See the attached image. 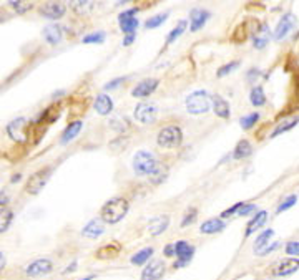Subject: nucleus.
Masks as SVG:
<instances>
[{
	"mask_svg": "<svg viewBox=\"0 0 299 280\" xmlns=\"http://www.w3.org/2000/svg\"><path fill=\"white\" fill-rule=\"evenodd\" d=\"M278 246H280V244H278V242H274V244H272V246H264V247L258 249L256 254H258V256H266V254H270V252L274 251V249H276Z\"/></svg>",
	"mask_w": 299,
	"mask_h": 280,
	"instance_id": "obj_48",
	"label": "nucleus"
},
{
	"mask_svg": "<svg viewBox=\"0 0 299 280\" xmlns=\"http://www.w3.org/2000/svg\"><path fill=\"white\" fill-rule=\"evenodd\" d=\"M72 8L75 10L76 13H86L94 8V2L90 0H78V2H72Z\"/></svg>",
	"mask_w": 299,
	"mask_h": 280,
	"instance_id": "obj_35",
	"label": "nucleus"
},
{
	"mask_svg": "<svg viewBox=\"0 0 299 280\" xmlns=\"http://www.w3.org/2000/svg\"><path fill=\"white\" fill-rule=\"evenodd\" d=\"M252 41H254V48H264L268 45V41H270V28H268L266 23L260 25V27L256 28L254 35H252Z\"/></svg>",
	"mask_w": 299,
	"mask_h": 280,
	"instance_id": "obj_22",
	"label": "nucleus"
},
{
	"mask_svg": "<svg viewBox=\"0 0 299 280\" xmlns=\"http://www.w3.org/2000/svg\"><path fill=\"white\" fill-rule=\"evenodd\" d=\"M94 277H95V276H88V277H85V279H82V280H92Z\"/></svg>",
	"mask_w": 299,
	"mask_h": 280,
	"instance_id": "obj_55",
	"label": "nucleus"
},
{
	"mask_svg": "<svg viewBox=\"0 0 299 280\" xmlns=\"http://www.w3.org/2000/svg\"><path fill=\"white\" fill-rule=\"evenodd\" d=\"M103 232H105V224H103V221L102 219H94L84 227L82 236L88 237V239H96V237H100Z\"/></svg>",
	"mask_w": 299,
	"mask_h": 280,
	"instance_id": "obj_19",
	"label": "nucleus"
},
{
	"mask_svg": "<svg viewBox=\"0 0 299 280\" xmlns=\"http://www.w3.org/2000/svg\"><path fill=\"white\" fill-rule=\"evenodd\" d=\"M153 247H146V249H142V251H138L135 256L132 257V264L133 266H143V264H146L150 261V257L153 256Z\"/></svg>",
	"mask_w": 299,
	"mask_h": 280,
	"instance_id": "obj_30",
	"label": "nucleus"
},
{
	"mask_svg": "<svg viewBox=\"0 0 299 280\" xmlns=\"http://www.w3.org/2000/svg\"><path fill=\"white\" fill-rule=\"evenodd\" d=\"M62 37H64V30L58 25H47L44 28V38L48 41L50 45H56L62 41Z\"/></svg>",
	"mask_w": 299,
	"mask_h": 280,
	"instance_id": "obj_24",
	"label": "nucleus"
},
{
	"mask_svg": "<svg viewBox=\"0 0 299 280\" xmlns=\"http://www.w3.org/2000/svg\"><path fill=\"white\" fill-rule=\"evenodd\" d=\"M7 134L15 143H25L28 139V121L25 118H15L7 124Z\"/></svg>",
	"mask_w": 299,
	"mask_h": 280,
	"instance_id": "obj_6",
	"label": "nucleus"
},
{
	"mask_svg": "<svg viewBox=\"0 0 299 280\" xmlns=\"http://www.w3.org/2000/svg\"><path fill=\"white\" fill-rule=\"evenodd\" d=\"M246 38H248V23L240 25V27L234 30V33L231 35V40L236 41V43H243Z\"/></svg>",
	"mask_w": 299,
	"mask_h": 280,
	"instance_id": "obj_34",
	"label": "nucleus"
},
{
	"mask_svg": "<svg viewBox=\"0 0 299 280\" xmlns=\"http://www.w3.org/2000/svg\"><path fill=\"white\" fill-rule=\"evenodd\" d=\"M5 264H7V259H5V256L2 252H0V271H4L5 269Z\"/></svg>",
	"mask_w": 299,
	"mask_h": 280,
	"instance_id": "obj_52",
	"label": "nucleus"
},
{
	"mask_svg": "<svg viewBox=\"0 0 299 280\" xmlns=\"http://www.w3.org/2000/svg\"><path fill=\"white\" fill-rule=\"evenodd\" d=\"M251 153H252L251 143L248 141V139H241V141L236 144L233 156H234V159H244V158H248Z\"/></svg>",
	"mask_w": 299,
	"mask_h": 280,
	"instance_id": "obj_28",
	"label": "nucleus"
},
{
	"mask_svg": "<svg viewBox=\"0 0 299 280\" xmlns=\"http://www.w3.org/2000/svg\"><path fill=\"white\" fill-rule=\"evenodd\" d=\"M105 41V32H94L84 37V43H103Z\"/></svg>",
	"mask_w": 299,
	"mask_h": 280,
	"instance_id": "obj_41",
	"label": "nucleus"
},
{
	"mask_svg": "<svg viewBox=\"0 0 299 280\" xmlns=\"http://www.w3.org/2000/svg\"><path fill=\"white\" fill-rule=\"evenodd\" d=\"M298 267H299L298 257L296 259H284L282 262L278 264L274 274L278 277H286V276H291V274L298 272Z\"/></svg>",
	"mask_w": 299,
	"mask_h": 280,
	"instance_id": "obj_20",
	"label": "nucleus"
},
{
	"mask_svg": "<svg viewBox=\"0 0 299 280\" xmlns=\"http://www.w3.org/2000/svg\"><path fill=\"white\" fill-rule=\"evenodd\" d=\"M258 120H260V113H251V115L241 118V121H240L241 123V128H243V129H250V128H252L258 123Z\"/></svg>",
	"mask_w": 299,
	"mask_h": 280,
	"instance_id": "obj_39",
	"label": "nucleus"
},
{
	"mask_svg": "<svg viewBox=\"0 0 299 280\" xmlns=\"http://www.w3.org/2000/svg\"><path fill=\"white\" fill-rule=\"evenodd\" d=\"M156 141L162 148H178L183 143V131L178 126H166L158 133Z\"/></svg>",
	"mask_w": 299,
	"mask_h": 280,
	"instance_id": "obj_4",
	"label": "nucleus"
},
{
	"mask_svg": "<svg viewBox=\"0 0 299 280\" xmlns=\"http://www.w3.org/2000/svg\"><path fill=\"white\" fill-rule=\"evenodd\" d=\"M12 221H14V211L8 209V207H2L0 209V234L8 231Z\"/></svg>",
	"mask_w": 299,
	"mask_h": 280,
	"instance_id": "obj_29",
	"label": "nucleus"
},
{
	"mask_svg": "<svg viewBox=\"0 0 299 280\" xmlns=\"http://www.w3.org/2000/svg\"><path fill=\"white\" fill-rule=\"evenodd\" d=\"M250 101L252 106H262L266 103V95L264 90L261 86H254L250 93Z\"/></svg>",
	"mask_w": 299,
	"mask_h": 280,
	"instance_id": "obj_31",
	"label": "nucleus"
},
{
	"mask_svg": "<svg viewBox=\"0 0 299 280\" xmlns=\"http://www.w3.org/2000/svg\"><path fill=\"white\" fill-rule=\"evenodd\" d=\"M158 161L153 153L150 151H138L133 156V171L136 176H150L154 169L158 168Z\"/></svg>",
	"mask_w": 299,
	"mask_h": 280,
	"instance_id": "obj_2",
	"label": "nucleus"
},
{
	"mask_svg": "<svg viewBox=\"0 0 299 280\" xmlns=\"http://www.w3.org/2000/svg\"><path fill=\"white\" fill-rule=\"evenodd\" d=\"M292 25H294V18H292L291 13L284 15L280 22H278L276 28H274V40H282L286 37L288 33H290V30L292 28Z\"/></svg>",
	"mask_w": 299,
	"mask_h": 280,
	"instance_id": "obj_17",
	"label": "nucleus"
},
{
	"mask_svg": "<svg viewBox=\"0 0 299 280\" xmlns=\"http://www.w3.org/2000/svg\"><path fill=\"white\" fill-rule=\"evenodd\" d=\"M54 269V264L48 259H38V261H34L32 264H28L27 269H25V274L28 277H40V276H47Z\"/></svg>",
	"mask_w": 299,
	"mask_h": 280,
	"instance_id": "obj_10",
	"label": "nucleus"
},
{
	"mask_svg": "<svg viewBox=\"0 0 299 280\" xmlns=\"http://www.w3.org/2000/svg\"><path fill=\"white\" fill-rule=\"evenodd\" d=\"M164 256H166V257H174V247H173V244H168V246L164 247Z\"/></svg>",
	"mask_w": 299,
	"mask_h": 280,
	"instance_id": "obj_50",
	"label": "nucleus"
},
{
	"mask_svg": "<svg viewBox=\"0 0 299 280\" xmlns=\"http://www.w3.org/2000/svg\"><path fill=\"white\" fill-rule=\"evenodd\" d=\"M75 269H76V262H74V264H72V266H68V267H66V271H65V274H66V272H74V271H75Z\"/></svg>",
	"mask_w": 299,
	"mask_h": 280,
	"instance_id": "obj_53",
	"label": "nucleus"
},
{
	"mask_svg": "<svg viewBox=\"0 0 299 280\" xmlns=\"http://www.w3.org/2000/svg\"><path fill=\"white\" fill-rule=\"evenodd\" d=\"M173 247H174V256L178 259V261L174 262V269L186 266V264L193 259L194 247L192 244H188L186 241H178L176 244H173Z\"/></svg>",
	"mask_w": 299,
	"mask_h": 280,
	"instance_id": "obj_7",
	"label": "nucleus"
},
{
	"mask_svg": "<svg viewBox=\"0 0 299 280\" xmlns=\"http://www.w3.org/2000/svg\"><path fill=\"white\" fill-rule=\"evenodd\" d=\"M252 211H256V206L254 204H243L240 207V211H238V216H248L250 212Z\"/></svg>",
	"mask_w": 299,
	"mask_h": 280,
	"instance_id": "obj_47",
	"label": "nucleus"
},
{
	"mask_svg": "<svg viewBox=\"0 0 299 280\" xmlns=\"http://www.w3.org/2000/svg\"><path fill=\"white\" fill-rule=\"evenodd\" d=\"M211 103H213V111H214V115H216V116L223 118V120H226V118H230V116H231L230 103L226 101L223 96L214 95L213 98H211Z\"/></svg>",
	"mask_w": 299,
	"mask_h": 280,
	"instance_id": "obj_18",
	"label": "nucleus"
},
{
	"mask_svg": "<svg viewBox=\"0 0 299 280\" xmlns=\"http://www.w3.org/2000/svg\"><path fill=\"white\" fill-rule=\"evenodd\" d=\"M95 110L102 116L110 115V113L113 111V101H112V98L108 96V95H105V93L98 95V96H96V100H95Z\"/></svg>",
	"mask_w": 299,
	"mask_h": 280,
	"instance_id": "obj_21",
	"label": "nucleus"
},
{
	"mask_svg": "<svg viewBox=\"0 0 299 280\" xmlns=\"http://www.w3.org/2000/svg\"><path fill=\"white\" fill-rule=\"evenodd\" d=\"M135 15H136V8L125 10V12H122L118 15V23H120V28L123 33H126V35L135 33V30L138 28V23H140Z\"/></svg>",
	"mask_w": 299,
	"mask_h": 280,
	"instance_id": "obj_8",
	"label": "nucleus"
},
{
	"mask_svg": "<svg viewBox=\"0 0 299 280\" xmlns=\"http://www.w3.org/2000/svg\"><path fill=\"white\" fill-rule=\"evenodd\" d=\"M122 81H125V78H115V80H112L110 83H106V85H105V90L106 91L108 90H115L116 86H120Z\"/></svg>",
	"mask_w": 299,
	"mask_h": 280,
	"instance_id": "obj_49",
	"label": "nucleus"
},
{
	"mask_svg": "<svg viewBox=\"0 0 299 280\" xmlns=\"http://www.w3.org/2000/svg\"><path fill=\"white\" fill-rule=\"evenodd\" d=\"M166 176H168V169L158 164V168L150 174V181H152V184H162L166 179Z\"/></svg>",
	"mask_w": 299,
	"mask_h": 280,
	"instance_id": "obj_32",
	"label": "nucleus"
},
{
	"mask_svg": "<svg viewBox=\"0 0 299 280\" xmlns=\"http://www.w3.org/2000/svg\"><path fill=\"white\" fill-rule=\"evenodd\" d=\"M240 66V61L236 60V61H231V63L228 65H224V66H221V68L218 70V76H224V75H228L231 73V71H234L236 68Z\"/></svg>",
	"mask_w": 299,
	"mask_h": 280,
	"instance_id": "obj_44",
	"label": "nucleus"
},
{
	"mask_svg": "<svg viewBox=\"0 0 299 280\" xmlns=\"http://www.w3.org/2000/svg\"><path fill=\"white\" fill-rule=\"evenodd\" d=\"M272 236H274V231H272V229H268V231L262 232V234L258 236V239L254 242V249H256V251H258V249L268 246V242H270V239H271Z\"/></svg>",
	"mask_w": 299,
	"mask_h": 280,
	"instance_id": "obj_36",
	"label": "nucleus"
},
{
	"mask_svg": "<svg viewBox=\"0 0 299 280\" xmlns=\"http://www.w3.org/2000/svg\"><path fill=\"white\" fill-rule=\"evenodd\" d=\"M158 110L156 106L152 105V103H140L135 108V118L136 121H140L142 124H152L156 120Z\"/></svg>",
	"mask_w": 299,
	"mask_h": 280,
	"instance_id": "obj_9",
	"label": "nucleus"
},
{
	"mask_svg": "<svg viewBox=\"0 0 299 280\" xmlns=\"http://www.w3.org/2000/svg\"><path fill=\"white\" fill-rule=\"evenodd\" d=\"M15 181H20V174H15L14 178H12V183H15Z\"/></svg>",
	"mask_w": 299,
	"mask_h": 280,
	"instance_id": "obj_54",
	"label": "nucleus"
},
{
	"mask_svg": "<svg viewBox=\"0 0 299 280\" xmlns=\"http://www.w3.org/2000/svg\"><path fill=\"white\" fill-rule=\"evenodd\" d=\"M168 18V13H160V15H154V17H150L146 22H145V27L146 28H156L160 27L163 22H166Z\"/></svg>",
	"mask_w": 299,
	"mask_h": 280,
	"instance_id": "obj_37",
	"label": "nucleus"
},
{
	"mask_svg": "<svg viewBox=\"0 0 299 280\" xmlns=\"http://www.w3.org/2000/svg\"><path fill=\"white\" fill-rule=\"evenodd\" d=\"M184 30H186V22H184V20H180L176 27H174L172 32H170L168 38H166V43H174V40H176L178 37H182Z\"/></svg>",
	"mask_w": 299,
	"mask_h": 280,
	"instance_id": "obj_33",
	"label": "nucleus"
},
{
	"mask_svg": "<svg viewBox=\"0 0 299 280\" xmlns=\"http://www.w3.org/2000/svg\"><path fill=\"white\" fill-rule=\"evenodd\" d=\"M224 229V222L221 219H210L201 224L200 232L201 234H216V232H221Z\"/></svg>",
	"mask_w": 299,
	"mask_h": 280,
	"instance_id": "obj_25",
	"label": "nucleus"
},
{
	"mask_svg": "<svg viewBox=\"0 0 299 280\" xmlns=\"http://www.w3.org/2000/svg\"><path fill=\"white\" fill-rule=\"evenodd\" d=\"M164 271H166V267L162 261H153L143 269L142 280H160L164 276Z\"/></svg>",
	"mask_w": 299,
	"mask_h": 280,
	"instance_id": "obj_12",
	"label": "nucleus"
},
{
	"mask_svg": "<svg viewBox=\"0 0 299 280\" xmlns=\"http://www.w3.org/2000/svg\"><path fill=\"white\" fill-rule=\"evenodd\" d=\"M133 40H135V33H132V35H126L125 40H123V45L128 46V45H132L133 43Z\"/></svg>",
	"mask_w": 299,
	"mask_h": 280,
	"instance_id": "obj_51",
	"label": "nucleus"
},
{
	"mask_svg": "<svg viewBox=\"0 0 299 280\" xmlns=\"http://www.w3.org/2000/svg\"><path fill=\"white\" fill-rule=\"evenodd\" d=\"M128 209H130V202L123 198H113L108 202H105L100 211V219L108 224H116L123 217L126 216Z\"/></svg>",
	"mask_w": 299,
	"mask_h": 280,
	"instance_id": "obj_1",
	"label": "nucleus"
},
{
	"mask_svg": "<svg viewBox=\"0 0 299 280\" xmlns=\"http://www.w3.org/2000/svg\"><path fill=\"white\" fill-rule=\"evenodd\" d=\"M50 174H52L50 166H47V168L44 169H38L37 173L28 178L27 184H25V191H27L28 194H38L40 191L44 189V186L47 184V181L50 179Z\"/></svg>",
	"mask_w": 299,
	"mask_h": 280,
	"instance_id": "obj_5",
	"label": "nucleus"
},
{
	"mask_svg": "<svg viewBox=\"0 0 299 280\" xmlns=\"http://www.w3.org/2000/svg\"><path fill=\"white\" fill-rule=\"evenodd\" d=\"M65 12H66V7L65 3L62 2H47L40 7V13H42L45 18H50V20L62 18L65 15Z\"/></svg>",
	"mask_w": 299,
	"mask_h": 280,
	"instance_id": "obj_11",
	"label": "nucleus"
},
{
	"mask_svg": "<svg viewBox=\"0 0 299 280\" xmlns=\"http://www.w3.org/2000/svg\"><path fill=\"white\" fill-rule=\"evenodd\" d=\"M211 106V96L204 90H198L190 93L186 98V111L192 115H203L210 110Z\"/></svg>",
	"mask_w": 299,
	"mask_h": 280,
	"instance_id": "obj_3",
	"label": "nucleus"
},
{
	"mask_svg": "<svg viewBox=\"0 0 299 280\" xmlns=\"http://www.w3.org/2000/svg\"><path fill=\"white\" fill-rule=\"evenodd\" d=\"M243 204H244V202H236V204H234L233 207H230V209H226V211L221 212V217H230V216H233L234 212L240 211V207L243 206Z\"/></svg>",
	"mask_w": 299,
	"mask_h": 280,
	"instance_id": "obj_46",
	"label": "nucleus"
},
{
	"mask_svg": "<svg viewBox=\"0 0 299 280\" xmlns=\"http://www.w3.org/2000/svg\"><path fill=\"white\" fill-rule=\"evenodd\" d=\"M82 128H84V123L82 121H72L68 126L65 128V131L64 134H62V144H66V143H70V141H74V139L78 136V133L82 131Z\"/></svg>",
	"mask_w": 299,
	"mask_h": 280,
	"instance_id": "obj_23",
	"label": "nucleus"
},
{
	"mask_svg": "<svg viewBox=\"0 0 299 280\" xmlns=\"http://www.w3.org/2000/svg\"><path fill=\"white\" fill-rule=\"evenodd\" d=\"M60 113H62L60 105H52V106H48L47 110L44 111L42 118H40V123H45V124L55 123L60 118Z\"/></svg>",
	"mask_w": 299,
	"mask_h": 280,
	"instance_id": "obj_26",
	"label": "nucleus"
},
{
	"mask_svg": "<svg viewBox=\"0 0 299 280\" xmlns=\"http://www.w3.org/2000/svg\"><path fill=\"white\" fill-rule=\"evenodd\" d=\"M10 3V7L15 8V12L17 13H25V12H28V10H32L34 8V3L32 2H24V0H17V2H8Z\"/></svg>",
	"mask_w": 299,
	"mask_h": 280,
	"instance_id": "obj_38",
	"label": "nucleus"
},
{
	"mask_svg": "<svg viewBox=\"0 0 299 280\" xmlns=\"http://www.w3.org/2000/svg\"><path fill=\"white\" fill-rule=\"evenodd\" d=\"M196 216H198V209L196 207H190V209L184 212V217L182 221V227H186L190 224H193L194 221H196Z\"/></svg>",
	"mask_w": 299,
	"mask_h": 280,
	"instance_id": "obj_40",
	"label": "nucleus"
},
{
	"mask_svg": "<svg viewBox=\"0 0 299 280\" xmlns=\"http://www.w3.org/2000/svg\"><path fill=\"white\" fill-rule=\"evenodd\" d=\"M158 80L156 78H150V80H143L132 90V96L135 98H146L158 88Z\"/></svg>",
	"mask_w": 299,
	"mask_h": 280,
	"instance_id": "obj_14",
	"label": "nucleus"
},
{
	"mask_svg": "<svg viewBox=\"0 0 299 280\" xmlns=\"http://www.w3.org/2000/svg\"><path fill=\"white\" fill-rule=\"evenodd\" d=\"M168 226H170V216H166V214L156 216L150 221L148 232H150V236H160L168 229Z\"/></svg>",
	"mask_w": 299,
	"mask_h": 280,
	"instance_id": "obj_16",
	"label": "nucleus"
},
{
	"mask_svg": "<svg viewBox=\"0 0 299 280\" xmlns=\"http://www.w3.org/2000/svg\"><path fill=\"white\" fill-rule=\"evenodd\" d=\"M286 252L290 254V256H298V254H299V242L298 241H291L286 246Z\"/></svg>",
	"mask_w": 299,
	"mask_h": 280,
	"instance_id": "obj_45",
	"label": "nucleus"
},
{
	"mask_svg": "<svg viewBox=\"0 0 299 280\" xmlns=\"http://www.w3.org/2000/svg\"><path fill=\"white\" fill-rule=\"evenodd\" d=\"M122 252V244L120 242H110L106 246H102L98 251L95 252V257L100 259V261H112V259H116Z\"/></svg>",
	"mask_w": 299,
	"mask_h": 280,
	"instance_id": "obj_15",
	"label": "nucleus"
},
{
	"mask_svg": "<svg viewBox=\"0 0 299 280\" xmlns=\"http://www.w3.org/2000/svg\"><path fill=\"white\" fill-rule=\"evenodd\" d=\"M298 124V116L294 118V120H291V121H286L284 124H280V126H278L274 131L271 133V138H276L278 134H281V133H284V131H288V129H291L292 126H296Z\"/></svg>",
	"mask_w": 299,
	"mask_h": 280,
	"instance_id": "obj_42",
	"label": "nucleus"
},
{
	"mask_svg": "<svg viewBox=\"0 0 299 280\" xmlns=\"http://www.w3.org/2000/svg\"><path fill=\"white\" fill-rule=\"evenodd\" d=\"M296 202H298V194H291L290 198H286L280 206H278V214H280V212H282V211H286V209H290V207L294 206Z\"/></svg>",
	"mask_w": 299,
	"mask_h": 280,
	"instance_id": "obj_43",
	"label": "nucleus"
},
{
	"mask_svg": "<svg viewBox=\"0 0 299 280\" xmlns=\"http://www.w3.org/2000/svg\"><path fill=\"white\" fill-rule=\"evenodd\" d=\"M210 17H211V13L208 10L193 8L192 13H190V30H192V32H198L200 28L204 27V23L208 22Z\"/></svg>",
	"mask_w": 299,
	"mask_h": 280,
	"instance_id": "obj_13",
	"label": "nucleus"
},
{
	"mask_svg": "<svg viewBox=\"0 0 299 280\" xmlns=\"http://www.w3.org/2000/svg\"><path fill=\"white\" fill-rule=\"evenodd\" d=\"M266 219H268V212L266 211H260V212H258V214L250 221L248 229H246V236H251L252 232H256L262 224H264Z\"/></svg>",
	"mask_w": 299,
	"mask_h": 280,
	"instance_id": "obj_27",
	"label": "nucleus"
}]
</instances>
